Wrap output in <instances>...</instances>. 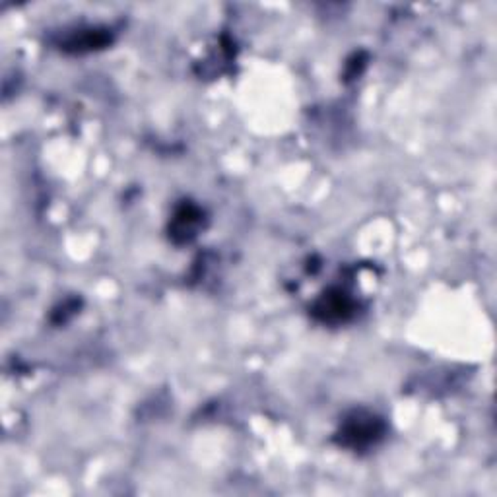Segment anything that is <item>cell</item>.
<instances>
[{"mask_svg":"<svg viewBox=\"0 0 497 497\" xmlns=\"http://www.w3.org/2000/svg\"><path fill=\"white\" fill-rule=\"evenodd\" d=\"M319 311H324V319H344V315L350 311V302L342 297V293L336 295H326L323 302L319 303Z\"/></svg>","mask_w":497,"mask_h":497,"instance_id":"2","label":"cell"},{"mask_svg":"<svg viewBox=\"0 0 497 497\" xmlns=\"http://www.w3.org/2000/svg\"><path fill=\"white\" fill-rule=\"evenodd\" d=\"M198 212L191 206H184L183 210L175 216V235L183 233L184 239H189V235H195L196 224H198Z\"/></svg>","mask_w":497,"mask_h":497,"instance_id":"3","label":"cell"},{"mask_svg":"<svg viewBox=\"0 0 497 497\" xmlns=\"http://www.w3.org/2000/svg\"><path fill=\"white\" fill-rule=\"evenodd\" d=\"M383 433V425L373 416H361L357 414L352 418L342 430V443L352 449H363L368 445L375 443Z\"/></svg>","mask_w":497,"mask_h":497,"instance_id":"1","label":"cell"}]
</instances>
